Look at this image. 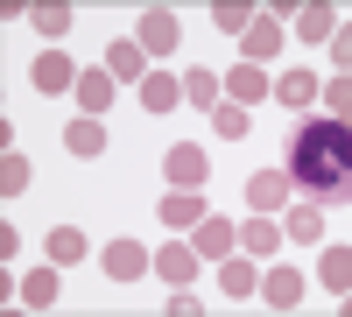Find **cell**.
I'll use <instances>...</instances> for the list:
<instances>
[{"label":"cell","mask_w":352,"mask_h":317,"mask_svg":"<svg viewBox=\"0 0 352 317\" xmlns=\"http://www.w3.org/2000/svg\"><path fill=\"white\" fill-rule=\"evenodd\" d=\"M78 106L85 113H106L113 106V71H78Z\"/></svg>","instance_id":"cell-19"},{"label":"cell","mask_w":352,"mask_h":317,"mask_svg":"<svg viewBox=\"0 0 352 317\" xmlns=\"http://www.w3.org/2000/svg\"><path fill=\"white\" fill-rule=\"evenodd\" d=\"M190 247H197V261H226V254H232V219H204V226H190Z\"/></svg>","instance_id":"cell-9"},{"label":"cell","mask_w":352,"mask_h":317,"mask_svg":"<svg viewBox=\"0 0 352 317\" xmlns=\"http://www.w3.org/2000/svg\"><path fill=\"white\" fill-rule=\"evenodd\" d=\"M176 99H184V78H169V71H148V78H141V106H148V113H169Z\"/></svg>","instance_id":"cell-16"},{"label":"cell","mask_w":352,"mask_h":317,"mask_svg":"<svg viewBox=\"0 0 352 317\" xmlns=\"http://www.w3.org/2000/svg\"><path fill=\"white\" fill-rule=\"evenodd\" d=\"M212 21L226 28V36H247V28H254V8H232V0H226V8H212Z\"/></svg>","instance_id":"cell-28"},{"label":"cell","mask_w":352,"mask_h":317,"mask_svg":"<svg viewBox=\"0 0 352 317\" xmlns=\"http://www.w3.org/2000/svg\"><path fill=\"white\" fill-rule=\"evenodd\" d=\"M296 36H303V43H331V36H338V14L324 8V0H310V8L296 14Z\"/></svg>","instance_id":"cell-18"},{"label":"cell","mask_w":352,"mask_h":317,"mask_svg":"<svg viewBox=\"0 0 352 317\" xmlns=\"http://www.w3.org/2000/svg\"><path fill=\"white\" fill-rule=\"evenodd\" d=\"M28 85H36V92H78V71H71L64 50H43L36 71H28Z\"/></svg>","instance_id":"cell-5"},{"label":"cell","mask_w":352,"mask_h":317,"mask_svg":"<svg viewBox=\"0 0 352 317\" xmlns=\"http://www.w3.org/2000/svg\"><path fill=\"white\" fill-rule=\"evenodd\" d=\"M345 310H352V289H345Z\"/></svg>","instance_id":"cell-32"},{"label":"cell","mask_w":352,"mask_h":317,"mask_svg":"<svg viewBox=\"0 0 352 317\" xmlns=\"http://www.w3.org/2000/svg\"><path fill=\"white\" fill-rule=\"evenodd\" d=\"M261 303H268V310H296V303H303V275H296V268L261 275Z\"/></svg>","instance_id":"cell-10"},{"label":"cell","mask_w":352,"mask_h":317,"mask_svg":"<svg viewBox=\"0 0 352 317\" xmlns=\"http://www.w3.org/2000/svg\"><path fill=\"white\" fill-rule=\"evenodd\" d=\"M212 127H219L226 141H247V127H254V120H247V106H212Z\"/></svg>","instance_id":"cell-26"},{"label":"cell","mask_w":352,"mask_h":317,"mask_svg":"<svg viewBox=\"0 0 352 317\" xmlns=\"http://www.w3.org/2000/svg\"><path fill=\"white\" fill-rule=\"evenodd\" d=\"M28 21H36L43 36H64V28H71V8H36V14H28Z\"/></svg>","instance_id":"cell-30"},{"label":"cell","mask_w":352,"mask_h":317,"mask_svg":"<svg viewBox=\"0 0 352 317\" xmlns=\"http://www.w3.org/2000/svg\"><path fill=\"white\" fill-rule=\"evenodd\" d=\"M162 219L184 233V226H204L212 212H204V197H197V190H169V197H162Z\"/></svg>","instance_id":"cell-15"},{"label":"cell","mask_w":352,"mask_h":317,"mask_svg":"<svg viewBox=\"0 0 352 317\" xmlns=\"http://www.w3.org/2000/svg\"><path fill=\"white\" fill-rule=\"evenodd\" d=\"M50 261L56 268H78L85 261V233H78V226H56V233H50Z\"/></svg>","instance_id":"cell-22"},{"label":"cell","mask_w":352,"mask_h":317,"mask_svg":"<svg viewBox=\"0 0 352 317\" xmlns=\"http://www.w3.org/2000/svg\"><path fill=\"white\" fill-rule=\"evenodd\" d=\"M268 56H282V21L275 14H254V28H247V64H268Z\"/></svg>","instance_id":"cell-12"},{"label":"cell","mask_w":352,"mask_h":317,"mask_svg":"<svg viewBox=\"0 0 352 317\" xmlns=\"http://www.w3.org/2000/svg\"><path fill=\"white\" fill-rule=\"evenodd\" d=\"M106 71H113V85H134V92H141V78H148V50H141V43H106Z\"/></svg>","instance_id":"cell-4"},{"label":"cell","mask_w":352,"mask_h":317,"mask_svg":"<svg viewBox=\"0 0 352 317\" xmlns=\"http://www.w3.org/2000/svg\"><path fill=\"white\" fill-rule=\"evenodd\" d=\"M219 92H226V85H219L212 71H184V99H190V106H219Z\"/></svg>","instance_id":"cell-25"},{"label":"cell","mask_w":352,"mask_h":317,"mask_svg":"<svg viewBox=\"0 0 352 317\" xmlns=\"http://www.w3.org/2000/svg\"><path fill=\"white\" fill-rule=\"evenodd\" d=\"M247 205L254 212H282L289 205V169H261V177H247Z\"/></svg>","instance_id":"cell-8"},{"label":"cell","mask_w":352,"mask_h":317,"mask_svg":"<svg viewBox=\"0 0 352 317\" xmlns=\"http://www.w3.org/2000/svg\"><path fill=\"white\" fill-rule=\"evenodd\" d=\"M226 92H232V106H254V99H268V92H275V85H268V78H261V64H240V71H232V78H226Z\"/></svg>","instance_id":"cell-17"},{"label":"cell","mask_w":352,"mask_h":317,"mask_svg":"<svg viewBox=\"0 0 352 317\" xmlns=\"http://www.w3.org/2000/svg\"><path fill=\"white\" fill-rule=\"evenodd\" d=\"M162 169H169V184H176V190H197L204 177H212V162H204L197 141H176V149L162 155Z\"/></svg>","instance_id":"cell-3"},{"label":"cell","mask_w":352,"mask_h":317,"mask_svg":"<svg viewBox=\"0 0 352 317\" xmlns=\"http://www.w3.org/2000/svg\"><path fill=\"white\" fill-rule=\"evenodd\" d=\"M219 289H226L232 303H247V296L261 289V268H254V261H240V254H226V261H219Z\"/></svg>","instance_id":"cell-11"},{"label":"cell","mask_w":352,"mask_h":317,"mask_svg":"<svg viewBox=\"0 0 352 317\" xmlns=\"http://www.w3.org/2000/svg\"><path fill=\"white\" fill-rule=\"evenodd\" d=\"M317 282H324V289H352V247H324V261H317Z\"/></svg>","instance_id":"cell-20"},{"label":"cell","mask_w":352,"mask_h":317,"mask_svg":"<svg viewBox=\"0 0 352 317\" xmlns=\"http://www.w3.org/2000/svg\"><path fill=\"white\" fill-rule=\"evenodd\" d=\"M64 149H71V155H106V127H99V113H78V120L64 127Z\"/></svg>","instance_id":"cell-13"},{"label":"cell","mask_w":352,"mask_h":317,"mask_svg":"<svg viewBox=\"0 0 352 317\" xmlns=\"http://www.w3.org/2000/svg\"><path fill=\"white\" fill-rule=\"evenodd\" d=\"M324 106H331V120H345V113H352V71L324 85Z\"/></svg>","instance_id":"cell-29"},{"label":"cell","mask_w":352,"mask_h":317,"mask_svg":"<svg viewBox=\"0 0 352 317\" xmlns=\"http://www.w3.org/2000/svg\"><path fill=\"white\" fill-rule=\"evenodd\" d=\"M21 303H28V310H50V303H56V261H50V268H36V275L21 282Z\"/></svg>","instance_id":"cell-24"},{"label":"cell","mask_w":352,"mask_h":317,"mask_svg":"<svg viewBox=\"0 0 352 317\" xmlns=\"http://www.w3.org/2000/svg\"><path fill=\"white\" fill-rule=\"evenodd\" d=\"M240 247H247V254H275V247H282V226H275V219H247V226H240Z\"/></svg>","instance_id":"cell-23"},{"label":"cell","mask_w":352,"mask_h":317,"mask_svg":"<svg viewBox=\"0 0 352 317\" xmlns=\"http://www.w3.org/2000/svg\"><path fill=\"white\" fill-rule=\"evenodd\" d=\"M331 56H338V71H352V21H338V36H331Z\"/></svg>","instance_id":"cell-31"},{"label":"cell","mask_w":352,"mask_h":317,"mask_svg":"<svg viewBox=\"0 0 352 317\" xmlns=\"http://www.w3.org/2000/svg\"><path fill=\"white\" fill-rule=\"evenodd\" d=\"M282 233H296L303 247H317L324 240V205H317V197H296V205L282 212Z\"/></svg>","instance_id":"cell-6"},{"label":"cell","mask_w":352,"mask_h":317,"mask_svg":"<svg viewBox=\"0 0 352 317\" xmlns=\"http://www.w3.org/2000/svg\"><path fill=\"white\" fill-rule=\"evenodd\" d=\"M0 190H8V197H14V190H28V155H21V149L0 155Z\"/></svg>","instance_id":"cell-27"},{"label":"cell","mask_w":352,"mask_h":317,"mask_svg":"<svg viewBox=\"0 0 352 317\" xmlns=\"http://www.w3.org/2000/svg\"><path fill=\"white\" fill-rule=\"evenodd\" d=\"M345 127H352V113H345Z\"/></svg>","instance_id":"cell-33"},{"label":"cell","mask_w":352,"mask_h":317,"mask_svg":"<svg viewBox=\"0 0 352 317\" xmlns=\"http://www.w3.org/2000/svg\"><path fill=\"white\" fill-rule=\"evenodd\" d=\"M99 261H106V275H113V282H134L141 268H155V254H148V247H134V240H113Z\"/></svg>","instance_id":"cell-7"},{"label":"cell","mask_w":352,"mask_h":317,"mask_svg":"<svg viewBox=\"0 0 352 317\" xmlns=\"http://www.w3.org/2000/svg\"><path fill=\"white\" fill-rule=\"evenodd\" d=\"M134 43L148 50V56H169L176 43H184V21H176L169 8H148V14H141V28H134Z\"/></svg>","instance_id":"cell-2"},{"label":"cell","mask_w":352,"mask_h":317,"mask_svg":"<svg viewBox=\"0 0 352 317\" xmlns=\"http://www.w3.org/2000/svg\"><path fill=\"white\" fill-rule=\"evenodd\" d=\"M155 275H162V282H176V289H190V275H197V247H184V240L162 247V254H155Z\"/></svg>","instance_id":"cell-14"},{"label":"cell","mask_w":352,"mask_h":317,"mask_svg":"<svg viewBox=\"0 0 352 317\" xmlns=\"http://www.w3.org/2000/svg\"><path fill=\"white\" fill-rule=\"evenodd\" d=\"M275 99H282V106H310V99H324V85H317L310 71H289V78L275 85Z\"/></svg>","instance_id":"cell-21"},{"label":"cell","mask_w":352,"mask_h":317,"mask_svg":"<svg viewBox=\"0 0 352 317\" xmlns=\"http://www.w3.org/2000/svg\"><path fill=\"white\" fill-rule=\"evenodd\" d=\"M289 190L317 205H352V127L345 120H303L289 134Z\"/></svg>","instance_id":"cell-1"}]
</instances>
